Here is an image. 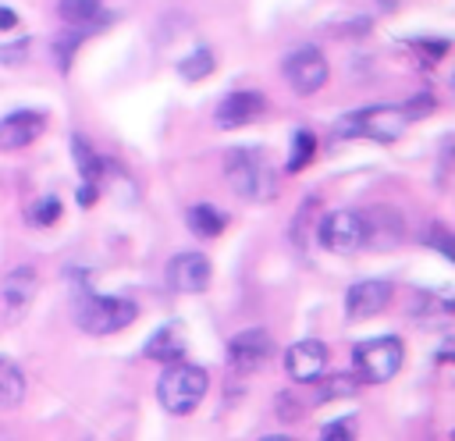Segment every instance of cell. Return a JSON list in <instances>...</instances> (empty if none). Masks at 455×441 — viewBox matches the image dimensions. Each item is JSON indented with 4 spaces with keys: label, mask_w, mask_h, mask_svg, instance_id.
Listing matches in <instances>:
<instances>
[{
    "label": "cell",
    "mask_w": 455,
    "mask_h": 441,
    "mask_svg": "<svg viewBox=\"0 0 455 441\" xmlns=\"http://www.w3.org/2000/svg\"><path fill=\"white\" fill-rule=\"evenodd\" d=\"M316 441H355V420H352V416H338V420H331V423L320 430Z\"/></svg>",
    "instance_id": "obj_27"
},
{
    "label": "cell",
    "mask_w": 455,
    "mask_h": 441,
    "mask_svg": "<svg viewBox=\"0 0 455 441\" xmlns=\"http://www.w3.org/2000/svg\"><path fill=\"white\" fill-rule=\"evenodd\" d=\"M267 110V100L263 92H252V89H238V92H228L217 110H213V121L217 128H242L249 121H256L259 114Z\"/></svg>",
    "instance_id": "obj_13"
},
{
    "label": "cell",
    "mask_w": 455,
    "mask_h": 441,
    "mask_svg": "<svg viewBox=\"0 0 455 441\" xmlns=\"http://www.w3.org/2000/svg\"><path fill=\"white\" fill-rule=\"evenodd\" d=\"M402 242V217L391 206L363 213V249H395Z\"/></svg>",
    "instance_id": "obj_14"
},
{
    "label": "cell",
    "mask_w": 455,
    "mask_h": 441,
    "mask_svg": "<svg viewBox=\"0 0 455 441\" xmlns=\"http://www.w3.org/2000/svg\"><path fill=\"white\" fill-rule=\"evenodd\" d=\"M259 441H288L284 434H267V437H259Z\"/></svg>",
    "instance_id": "obj_34"
},
{
    "label": "cell",
    "mask_w": 455,
    "mask_h": 441,
    "mask_svg": "<svg viewBox=\"0 0 455 441\" xmlns=\"http://www.w3.org/2000/svg\"><path fill=\"white\" fill-rule=\"evenodd\" d=\"M206 388H210V377H206L203 366H196V363H174V366H167V370L160 373V381H156V398H160V405H164L167 413L188 416V413L203 402Z\"/></svg>",
    "instance_id": "obj_2"
},
{
    "label": "cell",
    "mask_w": 455,
    "mask_h": 441,
    "mask_svg": "<svg viewBox=\"0 0 455 441\" xmlns=\"http://www.w3.org/2000/svg\"><path fill=\"white\" fill-rule=\"evenodd\" d=\"M281 75H284V82H288L291 92L313 96V92H320V89L327 85L331 64H327V57H323L320 46H309V43H306V46H295V50L284 57Z\"/></svg>",
    "instance_id": "obj_6"
},
{
    "label": "cell",
    "mask_w": 455,
    "mask_h": 441,
    "mask_svg": "<svg viewBox=\"0 0 455 441\" xmlns=\"http://www.w3.org/2000/svg\"><path fill=\"white\" fill-rule=\"evenodd\" d=\"M316 242L327 253H355L363 249V213L352 210H331L316 220Z\"/></svg>",
    "instance_id": "obj_7"
},
{
    "label": "cell",
    "mask_w": 455,
    "mask_h": 441,
    "mask_svg": "<svg viewBox=\"0 0 455 441\" xmlns=\"http://www.w3.org/2000/svg\"><path fill=\"white\" fill-rule=\"evenodd\" d=\"M377 4H380V7H395L398 0H377Z\"/></svg>",
    "instance_id": "obj_35"
},
{
    "label": "cell",
    "mask_w": 455,
    "mask_h": 441,
    "mask_svg": "<svg viewBox=\"0 0 455 441\" xmlns=\"http://www.w3.org/2000/svg\"><path fill=\"white\" fill-rule=\"evenodd\" d=\"M142 356L146 359H156V363H167V366L181 363L185 359V331L178 324H167V327L153 331V338L146 341Z\"/></svg>",
    "instance_id": "obj_15"
},
{
    "label": "cell",
    "mask_w": 455,
    "mask_h": 441,
    "mask_svg": "<svg viewBox=\"0 0 455 441\" xmlns=\"http://www.w3.org/2000/svg\"><path fill=\"white\" fill-rule=\"evenodd\" d=\"M25 398V373L18 370V363L0 356V409H14Z\"/></svg>",
    "instance_id": "obj_21"
},
{
    "label": "cell",
    "mask_w": 455,
    "mask_h": 441,
    "mask_svg": "<svg viewBox=\"0 0 455 441\" xmlns=\"http://www.w3.org/2000/svg\"><path fill=\"white\" fill-rule=\"evenodd\" d=\"M57 14L68 28H92V25H107V18H100V0H60Z\"/></svg>",
    "instance_id": "obj_18"
},
{
    "label": "cell",
    "mask_w": 455,
    "mask_h": 441,
    "mask_svg": "<svg viewBox=\"0 0 455 441\" xmlns=\"http://www.w3.org/2000/svg\"><path fill=\"white\" fill-rule=\"evenodd\" d=\"M28 220H32L36 228H50V224H57V220H60V199H57V196H43V199H36V206L28 210Z\"/></svg>",
    "instance_id": "obj_26"
},
{
    "label": "cell",
    "mask_w": 455,
    "mask_h": 441,
    "mask_svg": "<svg viewBox=\"0 0 455 441\" xmlns=\"http://www.w3.org/2000/svg\"><path fill=\"white\" fill-rule=\"evenodd\" d=\"M274 356V338L267 327H245L228 341V363L235 373H256Z\"/></svg>",
    "instance_id": "obj_8"
},
{
    "label": "cell",
    "mask_w": 455,
    "mask_h": 441,
    "mask_svg": "<svg viewBox=\"0 0 455 441\" xmlns=\"http://www.w3.org/2000/svg\"><path fill=\"white\" fill-rule=\"evenodd\" d=\"M71 153H75V160H78V171H82V181H103V174H107V160L82 139V135H71Z\"/></svg>",
    "instance_id": "obj_20"
},
{
    "label": "cell",
    "mask_w": 455,
    "mask_h": 441,
    "mask_svg": "<svg viewBox=\"0 0 455 441\" xmlns=\"http://www.w3.org/2000/svg\"><path fill=\"white\" fill-rule=\"evenodd\" d=\"M412 50H419L430 60H441L451 50V39H412Z\"/></svg>",
    "instance_id": "obj_30"
},
{
    "label": "cell",
    "mask_w": 455,
    "mask_h": 441,
    "mask_svg": "<svg viewBox=\"0 0 455 441\" xmlns=\"http://www.w3.org/2000/svg\"><path fill=\"white\" fill-rule=\"evenodd\" d=\"M284 370L295 384H316L327 373V345L316 338H302L284 352Z\"/></svg>",
    "instance_id": "obj_11"
},
{
    "label": "cell",
    "mask_w": 455,
    "mask_h": 441,
    "mask_svg": "<svg viewBox=\"0 0 455 441\" xmlns=\"http://www.w3.org/2000/svg\"><path fill=\"white\" fill-rule=\"evenodd\" d=\"M391 295H395V285L391 281H384V277H363V281H355L345 292V317L348 320H370V317H377V313L387 309Z\"/></svg>",
    "instance_id": "obj_9"
},
{
    "label": "cell",
    "mask_w": 455,
    "mask_h": 441,
    "mask_svg": "<svg viewBox=\"0 0 455 441\" xmlns=\"http://www.w3.org/2000/svg\"><path fill=\"white\" fill-rule=\"evenodd\" d=\"M277 416H281V420H288V423L302 416V405L295 402V395H291V391H284V395L277 398Z\"/></svg>",
    "instance_id": "obj_31"
},
{
    "label": "cell",
    "mask_w": 455,
    "mask_h": 441,
    "mask_svg": "<svg viewBox=\"0 0 455 441\" xmlns=\"http://www.w3.org/2000/svg\"><path fill=\"white\" fill-rule=\"evenodd\" d=\"M46 124H50V117L43 110H32V107H21V110L0 117V153H14V149L32 146L46 132Z\"/></svg>",
    "instance_id": "obj_12"
},
{
    "label": "cell",
    "mask_w": 455,
    "mask_h": 441,
    "mask_svg": "<svg viewBox=\"0 0 455 441\" xmlns=\"http://www.w3.org/2000/svg\"><path fill=\"white\" fill-rule=\"evenodd\" d=\"M210 277H213V270H210V260H206L203 253L185 249V253L171 256V263H167V285H171L174 292H181V295H199V292H206V288H210Z\"/></svg>",
    "instance_id": "obj_10"
},
{
    "label": "cell",
    "mask_w": 455,
    "mask_h": 441,
    "mask_svg": "<svg viewBox=\"0 0 455 441\" xmlns=\"http://www.w3.org/2000/svg\"><path fill=\"white\" fill-rule=\"evenodd\" d=\"M444 363H455V356H444Z\"/></svg>",
    "instance_id": "obj_36"
},
{
    "label": "cell",
    "mask_w": 455,
    "mask_h": 441,
    "mask_svg": "<svg viewBox=\"0 0 455 441\" xmlns=\"http://www.w3.org/2000/svg\"><path fill=\"white\" fill-rule=\"evenodd\" d=\"M36 285L39 281H36V270L32 267H14L7 274V281H4V306H7L11 317H21L25 313V306L36 295Z\"/></svg>",
    "instance_id": "obj_16"
},
{
    "label": "cell",
    "mask_w": 455,
    "mask_h": 441,
    "mask_svg": "<svg viewBox=\"0 0 455 441\" xmlns=\"http://www.w3.org/2000/svg\"><path fill=\"white\" fill-rule=\"evenodd\" d=\"M416 320H444V317H451L455 313V302L451 299H441V295H430V292H423V295H416V302H412V309H409Z\"/></svg>",
    "instance_id": "obj_23"
},
{
    "label": "cell",
    "mask_w": 455,
    "mask_h": 441,
    "mask_svg": "<svg viewBox=\"0 0 455 441\" xmlns=\"http://www.w3.org/2000/svg\"><path fill=\"white\" fill-rule=\"evenodd\" d=\"M434 107H437V103H434V96H430V92H419V96H412V100H405V103H402V110H405V117H409V121H423V117H430V114H434Z\"/></svg>",
    "instance_id": "obj_28"
},
{
    "label": "cell",
    "mask_w": 455,
    "mask_h": 441,
    "mask_svg": "<svg viewBox=\"0 0 455 441\" xmlns=\"http://www.w3.org/2000/svg\"><path fill=\"white\" fill-rule=\"evenodd\" d=\"M451 89H455V75H451Z\"/></svg>",
    "instance_id": "obj_37"
},
{
    "label": "cell",
    "mask_w": 455,
    "mask_h": 441,
    "mask_svg": "<svg viewBox=\"0 0 455 441\" xmlns=\"http://www.w3.org/2000/svg\"><path fill=\"white\" fill-rule=\"evenodd\" d=\"M135 317H139V306L132 299H121V295H92V292H82L75 299V320L89 334L124 331L128 324H135Z\"/></svg>",
    "instance_id": "obj_3"
},
{
    "label": "cell",
    "mask_w": 455,
    "mask_h": 441,
    "mask_svg": "<svg viewBox=\"0 0 455 441\" xmlns=\"http://www.w3.org/2000/svg\"><path fill=\"white\" fill-rule=\"evenodd\" d=\"M100 199V185L96 181H82L78 185V206H92Z\"/></svg>",
    "instance_id": "obj_32"
},
{
    "label": "cell",
    "mask_w": 455,
    "mask_h": 441,
    "mask_svg": "<svg viewBox=\"0 0 455 441\" xmlns=\"http://www.w3.org/2000/svg\"><path fill=\"white\" fill-rule=\"evenodd\" d=\"M409 117L402 107H391V103H373V107H363V110H352L345 114L338 124H334V135L338 139H373V142H395L402 132H405Z\"/></svg>",
    "instance_id": "obj_4"
},
{
    "label": "cell",
    "mask_w": 455,
    "mask_h": 441,
    "mask_svg": "<svg viewBox=\"0 0 455 441\" xmlns=\"http://www.w3.org/2000/svg\"><path fill=\"white\" fill-rule=\"evenodd\" d=\"M217 68V57H213V50L210 46H196L181 64H178V75L185 78V82H203L210 71Z\"/></svg>",
    "instance_id": "obj_22"
},
{
    "label": "cell",
    "mask_w": 455,
    "mask_h": 441,
    "mask_svg": "<svg viewBox=\"0 0 455 441\" xmlns=\"http://www.w3.org/2000/svg\"><path fill=\"white\" fill-rule=\"evenodd\" d=\"M355 388H359V377L355 373H327V381L320 384V402L355 395Z\"/></svg>",
    "instance_id": "obj_24"
},
{
    "label": "cell",
    "mask_w": 455,
    "mask_h": 441,
    "mask_svg": "<svg viewBox=\"0 0 455 441\" xmlns=\"http://www.w3.org/2000/svg\"><path fill=\"white\" fill-rule=\"evenodd\" d=\"M427 245L437 249L444 260L455 263V231H448L441 220H430V224H427Z\"/></svg>",
    "instance_id": "obj_25"
},
{
    "label": "cell",
    "mask_w": 455,
    "mask_h": 441,
    "mask_svg": "<svg viewBox=\"0 0 455 441\" xmlns=\"http://www.w3.org/2000/svg\"><path fill=\"white\" fill-rule=\"evenodd\" d=\"M28 50H32V39H25V36L14 39V43H4L0 46V64H7V68L11 64H25L28 60Z\"/></svg>",
    "instance_id": "obj_29"
},
{
    "label": "cell",
    "mask_w": 455,
    "mask_h": 441,
    "mask_svg": "<svg viewBox=\"0 0 455 441\" xmlns=\"http://www.w3.org/2000/svg\"><path fill=\"white\" fill-rule=\"evenodd\" d=\"M402 359H405V349H402V341L395 334L370 338V341H359L352 349V366H355V377L363 384H384V381H391L402 370Z\"/></svg>",
    "instance_id": "obj_5"
},
{
    "label": "cell",
    "mask_w": 455,
    "mask_h": 441,
    "mask_svg": "<svg viewBox=\"0 0 455 441\" xmlns=\"http://www.w3.org/2000/svg\"><path fill=\"white\" fill-rule=\"evenodd\" d=\"M224 178L231 185L235 196L249 199V203H267L274 199V171L267 164V156L252 146H238V149H228L224 156Z\"/></svg>",
    "instance_id": "obj_1"
},
{
    "label": "cell",
    "mask_w": 455,
    "mask_h": 441,
    "mask_svg": "<svg viewBox=\"0 0 455 441\" xmlns=\"http://www.w3.org/2000/svg\"><path fill=\"white\" fill-rule=\"evenodd\" d=\"M185 220H188V231L199 235V238H217V235L228 228V213H224L220 206H213V203H196V206H188Z\"/></svg>",
    "instance_id": "obj_17"
},
{
    "label": "cell",
    "mask_w": 455,
    "mask_h": 441,
    "mask_svg": "<svg viewBox=\"0 0 455 441\" xmlns=\"http://www.w3.org/2000/svg\"><path fill=\"white\" fill-rule=\"evenodd\" d=\"M18 25V14L11 11V7H0V32H7V28H14Z\"/></svg>",
    "instance_id": "obj_33"
},
{
    "label": "cell",
    "mask_w": 455,
    "mask_h": 441,
    "mask_svg": "<svg viewBox=\"0 0 455 441\" xmlns=\"http://www.w3.org/2000/svg\"><path fill=\"white\" fill-rule=\"evenodd\" d=\"M313 156H316V135H313L309 128L291 132V146H288L284 171H288V174H299V171H306V167L313 164Z\"/></svg>",
    "instance_id": "obj_19"
}]
</instances>
